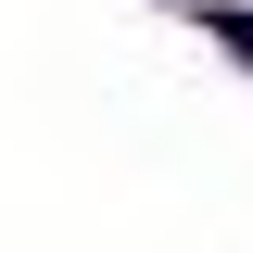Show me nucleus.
I'll list each match as a JSON object with an SVG mask.
<instances>
[{
	"instance_id": "obj_1",
	"label": "nucleus",
	"mask_w": 253,
	"mask_h": 253,
	"mask_svg": "<svg viewBox=\"0 0 253 253\" xmlns=\"http://www.w3.org/2000/svg\"><path fill=\"white\" fill-rule=\"evenodd\" d=\"M190 13H203V38H215V51L253 76V13H241V0H190Z\"/></svg>"
},
{
	"instance_id": "obj_2",
	"label": "nucleus",
	"mask_w": 253,
	"mask_h": 253,
	"mask_svg": "<svg viewBox=\"0 0 253 253\" xmlns=\"http://www.w3.org/2000/svg\"><path fill=\"white\" fill-rule=\"evenodd\" d=\"M177 13H190V0H177Z\"/></svg>"
}]
</instances>
